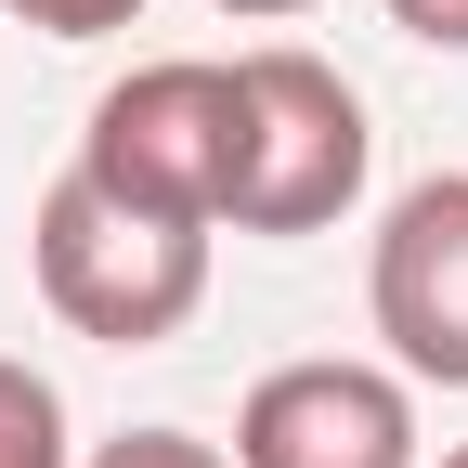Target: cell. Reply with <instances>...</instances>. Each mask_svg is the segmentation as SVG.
Instances as JSON below:
<instances>
[{"label":"cell","mask_w":468,"mask_h":468,"mask_svg":"<svg viewBox=\"0 0 468 468\" xmlns=\"http://www.w3.org/2000/svg\"><path fill=\"white\" fill-rule=\"evenodd\" d=\"M27 248H39V300L66 313L79 338H104V351H156V338H183L196 300H208V221L117 208L91 169H66V183L39 196Z\"/></svg>","instance_id":"cell-1"},{"label":"cell","mask_w":468,"mask_h":468,"mask_svg":"<svg viewBox=\"0 0 468 468\" xmlns=\"http://www.w3.org/2000/svg\"><path fill=\"white\" fill-rule=\"evenodd\" d=\"M234 104H248V131H234V196H221V221L234 234H325V221H351V196H365V156H378V131H365V91H351L325 52H248L234 66Z\"/></svg>","instance_id":"cell-2"},{"label":"cell","mask_w":468,"mask_h":468,"mask_svg":"<svg viewBox=\"0 0 468 468\" xmlns=\"http://www.w3.org/2000/svg\"><path fill=\"white\" fill-rule=\"evenodd\" d=\"M234 131H248V104H234V66L208 52H169V66H131L91 131H79V169L117 196V208H156V221H208L221 234V196H234Z\"/></svg>","instance_id":"cell-3"},{"label":"cell","mask_w":468,"mask_h":468,"mask_svg":"<svg viewBox=\"0 0 468 468\" xmlns=\"http://www.w3.org/2000/svg\"><path fill=\"white\" fill-rule=\"evenodd\" d=\"M365 300H378V338L403 378L468 390V169H430L417 196H390Z\"/></svg>","instance_id":"cell-4"},{"label":"cell","mask_w":468,"mask_h":468,"mask_svg":"<svg viewBox=\"0 0 468 468\" xmlns=\"http://www.w3.org/2000/svg\"><path fill=\"white\" fill-rule=\"evenodd\" d=\"M234 468H417V390L390 365H273L234 417Z\"/></svg>","instance_id":"cell-5"},{"label":"cell","mask_w":468,"mask_h":468,"mask_svg":"<svg viewBox=\"0 0 468 468\" xmlns=\"http://www.w3.org/2000/svg\"><path fill=\"white\" fill-rule=\"evenodd\" d=\"M0 468H79V455H66V403H52V378L14 365V351H0Z\"/></svg>","instance_id":"cell-6"},{"label":"cell","mask_w":468,"mask_h":468,"mask_svg":"<svg viewBox=\"0 0 468 468\" xmlns=\"http://www.w3.org/2000/svg\"><path fill=\"white\" fill-rule=\"evenodd\" d=\"M91 468H221V442H196V430H117Z\"/></svg>","instance_id":"cell-7"},{"label":"cell","mask_w":468,"mask_h":468,"mask_svg":"<svg viewBox=\"0 0 468 468\" xmlns=\"http://www.w3.org/2000/svg\"><path fill=\"white\" fill-rule=\"evenodd\" d=\"M0 14H27L39 39H104V27H131L144 0H0Z\"/></svg>","instance_id":"cell-8"},{"label":"cell","mask_w":468,"mask_h":468,"mask_svg":"<svg viewBox=\"0 0 468 468\" xmlns=\"http://www.w3.org/2000/svg\"><path fill=\"white\" fill-rule=\"evenodd\" d=\"M390 27L430 39V52H468V0H390Z\"/></svg>","instance_id":"cell-9"},{"label":"cell","mask_w":468,"mask_h":468,"mask_svg":"<svg viewBox=\"0 0 468 468\" xmlns=\"http://www.w3.org/2000/svg\"><path fill=\"white\" fill-rule=\"evenodd\" d=\"M221 14H261V27H273V14H313V0H221Z\"/></svg>","instance_id":"cell-10"},{"label":"cell","mask_w":468,"mask_h":468,"mask_svg":"<svg viewBox=\"0 0 468 468\" xmlns=\"http://www.w3.org/2000/svg\"><path fill=\"white\" fill-rule=\"evenodd\" d=\"M442 468H468V442H455V455H442Z\"/></svg>","instance_id":"cell-11"}]
</instances>
